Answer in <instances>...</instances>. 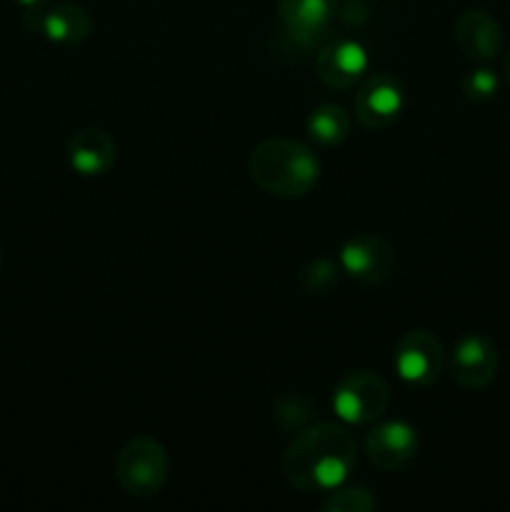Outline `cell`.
Returning a JSON list of instances; mask_svg holds the SVG:
<instances>
[{"mask_svg":"<svg viewBox=\"0 0 510 512\" xmlns=\"http://www.w3.org/2000/svg\"><path fill=\"white\" fill-rule=\"evenodd\" d=\"M358 463V443L345 425L315 423L300 430L283 453V475L300 493H330L345 485Z\"/></svg>","mask_w":510,"mask_h":512,"instance_id":"1","label":"cell"},{"mask_svg":"<svg viewBox=\"0 0 510 512\" xmlns=\"http://www.w3.org/2000/svg\"><path fill=\"white\" fill-rule=\"evenodd\" d=\"M248 173L258 188L278 198H303L320 180V160L308 145L268 138L250 150Z\"/></svg>","mask_w":510,"mask_h":512,"instance_id":"2","label":"cell"},{"mask_svg":"<svg viewBox=\"0 0 510 512\" xmlns=\"http://www.w3.org/2000/svg\"><path fill=\"white\" fill-rule=\"evenodd\" d=\"M170 475V455L153 435H135L115 458V478L133 498H153L165 488Z\"/></svg>","mask_w":510,"mask_h":512,"instance_id":"3","label":"cell"},{"mask_svg":"<svg viewBox=\"0 0 510 512\" xmlns=\"http://www.w3.org/2000/svg\"><path fill=\"white\" fill-rule=\"evenodd\" d=\"M390 405V388L373 370L345 373L333 388V410L340 423L368 425L383 418Z\"/></svg>","mask_w":510,"mask_h":512,"instance_id":"4","label":"cell"},{"mask_svg":"<svg viewBox=\"0 0 510 512\" xmlns=\"http://www.w3.org/2000/svg\"><path fill=\"white\" fill-rule=\"evenodd\" d=\"M393 368L400 380L415 388H430L445 368V350L428 328H413L395 340Z\"/></svg>","mask_w":510,"mask_h":512,"instance_id":"5","label":"cell"},{"mask_svg":"<svg viewBox=\"0 0 510 512\" xmlns=\"http://www.w3.org/2000/svg\"><path fill=\"white\" fill-rule=\"evenodd\" d=\"M355 118L365 130L390 128L405 108V88L395 75L373 73L358 85Z\"/></svg>","mask_w":510,"mask_h":512,"instance_id":"6","label":"cell"},{"mask_svg":"<svg viewBox=\"0 0 510 512\" xmlns=\"http://www.w3.org/2000/svg\"><path fill=\"white\" fill-rule=\"evenodd\" d=\"M500 355L493 340L483 333H468L455 343L448 358V373L463 390H483L498 375Z\"/></svg>","mask_w":510,"mask_h":512,"instance_id":"7","label":"cell"},{"mask_svg":"<svg viewBox=\"0 0 510 512\" xmlns=\"http://www.w3.org/2000/svg\"><path fill=\"white\" fill-rule=\"evenodd\" d=\"M338 265L348 278L363 285H378L393 275V248L380 235L358 233L343 243L338 253Z\"/></svg>","mask_w":510,"mask_h":512,"instance_id":"8","label":"cell"},{"mask_svg":"<svg viewBox=\"0 0 510 512\" xmlns=\"http://www.w3.org/2000/svg\"><path fill=\"white\" fill-rule=\"evenodd\" d=\"M278 18L285 35L300 48H313L333 28L338 0H280Z\"/></svg>","mask_w":510,"mask_h":512,"instance_id":"9","label":"cell"},{"mask_svg":"<svg viewBox=\"0 0 510 512\" xmlns=\"http://www.w3.org/2000/svg\"><path fill=\"white\" fill-rule=\"evenodd\" d=\"M370 55L363 43L353 38H338L325 45L315 58V73L328 88L350 90L368 78Z\"/></svg>","mask_w":510,"mask_h":512,"instance_id":"10","label":"cell"},{"mask_svg":"<svg viewBox=\"0 0 510 512\" xmlns=\"http://www.w3.org/2000/svg\"><path fill=\"white\" fill-rule=\"evenodd\" d=\"M25 25L55 45H80L93 33V15L78 3H58L28 10Z\"/></svg>","mask_w":510,"mask_h":512,"instance_id":"11","label":"cell"},{"mask_svg":"<svg viewBox=\"0 0 510 512\" xmlns=\"http://www.w3.org/2000/svg\"><path fill=\"white\" fill-rule=\"evenodd\" d=\"M418 453V430L405 420H385L365 435V455L383 473L405 468Z\"/></svg>","mask_w":510,"mask_h":512,"instance_id":"12","label":"cell"},{"mask_svg":"<svg viewBox=\"0 0 510 512\" xmlns=\"http://www.w3.org/2000/svg\"><path fill=\"white\" fill-rule=\"evenodd\" d=\"M455 45L473 63H490L503 53V25L483 8H468L455 20Z\"/></svg>","mask_w":510,"mask_h":512,"instance_id":"13","label":"cell"},{"mask_svg":"<svg viewBox=\"0 0 510 512\" xmlns=\"http://www.w3.org/2000/svg\"><path fill=\"white\" fill-rule=\"evenodd\" d=\"M118 145L105 130L85 128L70 135L68 140V163L83 178H98L115 165Z\"/></svg>","mask_w":510,"mask_h":512,"instance_id":"14","label":"cell"},{"mask_svg":"<svg viewBox=\"0 0 510 512\" xmlns=\"http://www.w3.org/2000/svg\"><path fill=\"white\" fill-rule=\"evenodd\" d=\"M305 130L323 148H338L350 135V115L340 105L323 103L310 110Z\"/></svg>","mask_w":510,"mask_h":512,"instance_id":"15","label":"cell"},{"mask_svg":"<svg viewBox=\"0 0 510 512\" xmlns=\"http://www.w3.org/2000/svg\"><path fill=\"white\" fill-rule=\"evenodd\" d=\"M340 265L330 258H315L300 268L298 285L308 295H328L338 288L340 283Z\"/></svg>","mask_w":510,"mask_h":512,"instance_id":"16","label":"cell"},{"mask_svg":"<svg viewBox=\"0 0 510 512\" xmlns=\"http://www.w3.org/2000/svg\"><path fill=\"white\" fill-rule=\"evenodd\" d=\"M325 512H373L378 510V500L370 490L360 488V485H350V488H335L328 493V500L323 503Z\"/></svg>","mask_w":510,"mask_h":512,"instance_id":"17","label":"cell"},{"mask_svg":"<svg viewBox=\"0 0 510 512\" xmlns=\"http://www.w3.org/2000/svg\"><path fill=\"white\" fill-rule=\"evenodd\" d=\"M498 75L490 68H473L460 80V90L468 100H490L498 93Z\"/></svg>","mask_w":510,"mask_h":512,"instance_id":"18","label":"cell"},{"mask_svg":"<svg viewBox=\"0 0 510 512\" xmlns=\"http://www.w3.org/2000/svg\"><path fill=\"white\" fill-rule=\"evenodd\" d=\"M15 3H18L20 8H23L25 13H28V10H38V8H43V5L48 3V0H15Z\"/></svg>","mask_w":510,"mask_h":512,"instance_id":"19","label":"cell"},{"mask_svg":"<svg viewBox=\"0 0 510 512\" xmlns=\"http://www.w3.org/2000/svg\"><path fill=\"white\" fill-rule=\"evenodd\" d=\"M503 70H505V78H508V83H510V53L505 55V65H503Z\"/></svg>","mask_w":510,"mask_h":512,"instance_id":"20","label":"cell"},{"mask_svg":"<svg viewBox=\"0 0 510 512\" xmlns=\"http://www.w3.org/2000/svg\"><path fill=\"white\" fill-rule=\"evenodd\" d=\"M0 260H3V253H0Z\"/></svg>","mask_w":510,"mask_h":512,"instance_id":"21","label":"cell"}]
</instances>
